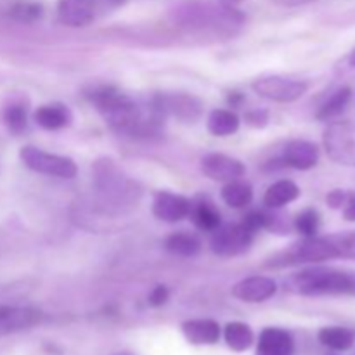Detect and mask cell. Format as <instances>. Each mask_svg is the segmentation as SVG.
<instances>
[{
    "label": "cell",
    "mask_w": 355,
    "mask_h": 355,
    "mask_svg": "<svg viewBox=\"0 0 355 355\" xmlns=\"http://www.w3.org/2000/svg\"><path fill=\"white\" fill-rule=\"evenodd\" d=\"M319 225H321V217H319V214L314 208H307V210H304L297 218H295V227H297V231L300 232V234H304L305 238L318 234Z\"/></svg>",
    "instance_id": "30"
},
{
    "label": "cell",
    "mask_w": 355,
    "mask_h": 355,
    "mask_svg": "<svg viewBox=\"0 0 355 355\" xmlns=\"http://www.w3.org/2000/svg\"><path fill=\"white\" fill-rule=\"evenodd\" d=\"M94 191L97 210L104 215L118 217L128 214L141 200V187L125 175L113 159H99L94 165Z\"/></svg>",
    "instance_id": "3"
},
{
    "label": "cell",
    "mask_w": 355,
    "mask_h": 355,
    "mask_svg": "<svg viewBox=\"0 0 355 355\" xmlns=\"http://www.w3.org/2000/svg\"><path fill=\"white\" fill-rule=\"evenodd\" d=\"M295 342L291 335L279 328H266L260 333L257 355H293Z\"/></svg>",
    "instance_id": "17"
},
{
    "label": "cell",
    "mask_w": 355,
    "mask_h": 355,
    "mask_svg": "<svg viewBox=\"0 0 355 355\" xmlns=\"http://www.w3.org/2000/svg\"><path fill=\"white\" fill-rule=\"evenodd\" d=\"M349 62H350V66H354V68H355V51L352 52V54H350V58H349Z\"/></svg>",
    "instance_id": "39"
},
{
    "label": "cell",
    "mask_w": 355,
    "mask_h": 355,
    "mask_svg": "<svg viewBox=\"0 0 355 355\" xmlns=\"http://www.w3.org/2000/svg\"><path fill=\"white\" fill-rule=\"evenodd\" d=\"M118 355H130V354H118Z\"/></svg>",
    "instance_id": "40"
},
{
    "label": "cell",
    "mask_w": 355,
    "mask_h": 355,
    "mask_svg": "<svg viewBox=\"0 0 355 355\" xmlns=\"http://www.w3.org/2000/svg\"><path fill=\"white\" fill-rule=\"evenodd\" d=\"M352 103V89L350 87H342L336 90L318 111V118L322 121H329L333 118L340 116Z\"/></svg>",
    "instance_id": "22"
},
{
    "label": "cell",
    "mask_w": 355,
    "mask_h": 355,
    "mask_svg": "<svg viewBox=\"0 0 355 355\" xmlns=\"http://www.w3.org/2000/svg\"><path fill=\"white\" fill-rule=\"evenodd\" d=\"M224 336L229 349H232L234 352H245L253 343V331L245 322H229L225 326Z\"/></svg>",
    "instance_id": "26"
},
{
    "label": "cell",
    "mask_w": 355,
    "mask_h": 355,
    "mask_svg": "<svg viewBox=\"0 0 355 355\" xmlns=\"http://www.w3.org/2000/svg\"><path fill=\"white\" fill-rule=\"evenodd\" d=\"M220 2H224V3H227V6H238V3H241L243 0H220Z\"/></svg>",
    "instance_id": "38"
},
{
    "label": "cell",
    "mask_w": 355,
    "mask_h": 355,
    "mask_svg": "<svg viewBox=\"0 0 355 355\" xmlns=\"http://www.w3.org/2000/svg\"><path fill=\"white\" fill-rule=\"evenodd\" d=\"M153 214L163 222H179L191 214V201L180 194L159 191L153 201Z\"/></svg>",
    "instance_id": "14"
},
{
    "label": "cell",
    "mask_w": 355,
    "mask_h": 355,
    "mask_svg": "<svg viewBox=\"0 0 355 355\" xmlns=\"http://www.w3.org/2000/svg\"><path fill=\"white\" fill-rule=\"evenodd\" d=\"M283 162L297 170H311L319 162V149L314 142L291 141L284 148Z\"/></svg>",
    "instance_id": "16"
},
{
    "label": "cell",
    "mask_w": 355,
    "mask_h": 355,
    "mask_svg": "<svg viewBox=\"0 0 355 355\" xmlns=\"http://www.w3.org/2000/svg\"><path fill=\"white\" fill-rule=\"evenodd\" d=\"M71 111H69L68 106H64L61 103L45 104V106L38 107V111L35 113V121L42 128H45V130H59V128H64L71 123Z\"/></svg>",
    "instance_id": "19"
},
{
    "label": "cell",
    "mask_w": 355,
    "mask_h": 355,
    "mask_svg": "<svg viewBox=\"0 0 355 355\" xmlns=\"http://www.w3.org/2000/svg\"><path fill=\"white\" fill-rule=\"evenodd\" d=\"M286 263H312L324 262V260L338 259L335 243L329 238H318V236H309L304 241L291 246L284 255Z\"/></svg>",
    "instance_id": "9"
},
{
    "label": "cell",
    "mask_w": 355,
    "mask_h": 355,
    "mask_svg": "<svg viewBox=\"0 0 355 355\" xmlns=\"http://www.w3.org/2000/svg\"><path fill=\"white\" fill-rule=\"evenodd\" d=\"M175 24L201 37H234L245 23V16L224 2L182 0L172 9Z\"/></svg>",
    "instance_id": "2"
},
{
    "label": "cell",
    "mask_w": 355,
    "mask_h": 355,
    "mask_svg": "<svg viewBox=\"0 0 355 355\" xmlns=\"http://www.w3.org/2000/svg\"><path fill=\"white\" fill-rule=\"evenodd\" d=\"M267 121H269V114H267V111L263 110L250 111V113L246 114V123H248L250 127H255V128L266 127Z\"/></svg>",
    "instance_id": "33"
},
{
    "label": "cell",
    "mask_w": 355,
    "mask_h": 355,
    "mask_svg": "<svg viewBox=\"0 0 355 355\" xmlns=\"http://www.w3.org/2000/svg\"><path fill=\"white\" fill-rule=\"evenodd\" d=\"M201 170L205 175L217 182H231V180L239 179L245 173V165L239 159L231 158V156L211 153L207 155L201 162Z\"/></svg>",
    "instance_id": "12"
},
{
    "label": "cell",
    "mask_w": 355,
    "mask_h": 355,
    "mask_svg": "<svg viewBox=\"0 0 355 355\" xmlns=\"http://www.w3.org/2000/svg\"><path fill=\"white\" fill-rule=\"evenodd\" d=\"M19 158L28 168L37 173L61 179H73L76 175V163L71 158L42 151L35 146H24L19 151Z\"/></svg>",
    "instance_id": "5"
},
{
    "label": "cell",
    "mask_w": 355,
    "mask_h": 355,
    "mask_svg": "<svg viewBox=\"0 0 355 355\" xmlns=\"http://www.w3.org/2000/svg\"><path fill=\"white\" fill-rule=\"evenodd\" d=\"M352 96H355V94H354V92H352Z\"/></svg>",
    "instance_id": "41"
},
{
    "label": "cell",
    "mask_w": 355,
    "mask_h": 355,
    "mask_svg": "<svg viewBox=\"0 0 355 355\" xmlns=\"http://www.w3.org/2000/svg\"><path fill=\"white\" fill-rule=\"evenodd\" d=\"M331 241L335 243L338 259H355V232L331 236Z\"/></svg>",
    "instance_id": "31"
},
{
    "label": "cell",
    "mask_w": 355,
    "mask_h": 355,
    "mask_svg": "<svg viewBox=\"0 0 355 355\" xmlns=\"http://www.w3.org/2000/svg\"><path fill=\"white\" fill-rule=\"evenodd\" d=\"M291 290L307 297L321 295H355V272L315 267L302 270L290 279Z\"/></svg>",
    "instance_id": "4"
},
{
    "label": "cell",
    "mask_w": 355,
    "mask_h": 355,
    "mask_svg": "<svg viewBox=\"0 0 355 355\" xmlns=\"http://www.w3.org/2000/svg\"><path fill=\"white\" fill-rule=\"evenodd\" d=\"M319 342L331 350H343L352 349L355 345V329L343 328V326H331V328H322L319 331Z\"/></svg>",
    "instance_id": "20"
},
{
    "label": "cell",
    "mask_w": 355,
    "mask_h": 355,
    "mask_svg": "<svg viewBox=\"0 0 355 355\" xmlns=\"http://www.w3.org/2000/svg\"><path fill=\"white\" fill-rule=\"evenodd\" d=\"M165 246L173 255L194 257L200 253L201 241L196 234H191V232H175L166 238Z\"/></svg>",
    "instance_id": "25"
},
{
    "label": "cell",
    "mask_w": 355,
    "mask_h": 355,
    "mask_svg": "<svg viewBox=\"0 0 355 355\" xmlns=\"http://www.w3.org/2000/svg\"><path fill=\"white\" fill-rule=\"evenodd\" d=\"M128 0H94L96 3V9L99 12V17L106 16V14L113 12V10L120 9L121 6H125Z\"/></svg>",
    "instance_id": "32"
},
{
    "label": "cell",
    "mask_w": 355,
    "mask_h": 355,
    "mask_svg": "<svg viewBox=\"0 0 355 355\" xmlns=\"http://www.w3.org/2000/svg\"><path fill=\"white\" fill-rule=\"evenodd\" d=\"M10 17L21 23H33V21L40 19L44 14V7L37 2H30V0H19L14 3L9 9Z\"/></svg>",
    "instance_id": "29"
},
{
    "label": "cell",
    "mask_w": 355,
    "mask_h": 355,
    "mask_svg": "<svg viewBox=\"0 0 355 355\" xmlns=\"http://www.w3.org/2000/svg\"><path fill=\"white\" fill-rule=\"evenodd\" d=\"M347 196H349V193H347V191L335 189L328 194L326 201H328V205L331 208H343V205H345V201H347Z\"/></svg>",
    "instance_id": "35"
},
{
    "label": "cell",
    "mask_w": 355,
    "mask_h": 355,
    "mask_svg": "<svg viewBox=\"0 0 355 355\" xmlns=\"http://www.w3.org/2000/svg\"><path fill=\"white\" fill-rule=\"evenodd\" d=\"M300 196V189L291 180H277L276 184L267 189L266 196H263V203L269 208H283L284 205L291 203Z\"/></svg>",
    "instance_id": "21"
},
{
    "label": "cell",
    "mask_w": 355,
    "mask_h": 355,
    "mask_svg": "<svg viewBox=\"0 0 355 355\" xmlns=\"http://www.w3.org/2000/svg\"><path fill=\"white\" fill-rule=\"evenodd\" d=\"M255 231L245 220L218 227L211 236V250L218 257H236L245 253L253 241Z\"/></svg>",
    "instance_id": "7"
},
{
    "label": "cell",
    "mask_w": 355,
    "mask_h": 355,
    "mask_svg": "<svg viewBox=\"0 0 355 355\" xmlns=\"http://www.w3.org/2000/svg\"><path fill=\"white\" fill-rule=\"evenodd\" d=\"M42 321V312L33 307H0V336L24 331Z\"/></svg>",
    "instance_id": "13"
},
{
    "label": "cell",
    "mask_w": 355,
    "mask_h": 355,
    "mask_svg": "<svg viewBox=\"0 0 355 355\" xmlns=\"http://www.w3.org/2000/svg\"><path fill=\"white\" fill-rule=\"evenodd\" d=\"M239 118L238 114L229 110H214L208 116V130L217 137H227L238 132Z\"/></svg>",
    "instance_id": "23"
},
{
    "label": "cell",
    "mask_w": 355,
    "mask_h": 355,
    "mask_svg": "<svg viewBox=\"0 0 355 355\" xmlns=\"http://www.w3.org/2000/svg\"><path fill=\"white\" fill-rule=\"evenodd\" d=\"M274 2L281 7H300L305 6V3L315 2V0H274Z\"/></svg>",
    "instance_id": "37"
},
{
    "label": "cell",
    "mask_w": 355,
    "mask_h": 355,
    "mask_svg": "<svg viewBox=\"0 0 355 355\" xmlns=\"http://www.w3.org/2000/svg\"><path fill=\"white\" fill-rule=\"evenodd\" d=\"M184 336L194 345H214L220 338V326L211 319H196L182 324Z\"/></svg>",
    "instance_id": "18"
},
{
    "label": "cell",
    "mask_w": 355,
    "mask_h": 355,
    "mask_svg": "<svg viewBox=\"0 0 355 355\" xmlns=\"http://www.w3.org/2000/svg\"><path fill=\"white\" fill-rule=\"evenodd\" d=\"M94 106L107 125L118 134L149 135L155 134L165 120L156 106L149 104L148 111L142 110L132 97L114 87H99L90 96Z\"/></svg>",
    "instance_id": "1"
},
{
    "label": "cell",
    "mask_w": 355,
    "mask_h": 355,
    "mask_svg": "<svg viewBox=\"0 0 355 355\" xmlns=\"http://www.w3.org/2000/svg\"><path fill=\"white\" fill-rule=\"evenodd\" d=\"M3 123L9 128V132L12 134H21V132L26 130L28 125V113L26 107L21 103H10L9 106L3 110Z\"/></svg>",
    "instance_id": "28"
},
{
    "label": "cell",
    "mask_w": 355,
    "mask_h": 355,
    "mask_svg": "<svg viewBox=\"0 0 355 355\" xmlns=\"http://www.w3.org/2000/svg\"><path fill=\"white\" fill-rule=\"evenodd\" d=\"M324 148L329 158L340 165L355 166V123L333 121L324 130Z\"/></svg>",
    "instance_id": "6"
},
{
    "label": "cell",
    "mask_w": 355,
    "mask_h": 355,
    "mask_svg": "<svg viewBox=\"0 0 355 355\" xmlns=\"http://www.w3.org/2000/svg\"><path fill=\"white\" fill-rule=\"evenodd\" d=\"M252 87L259 96L276 103H295L307 92V83L284 76H262Z\"/></svg>",
    "instance_id": "10"
},
{
    "label": "cell",
    "mask_w": 355,
    "mask_h": 355,
    "mask_svg": "<svg viewBox=\"0 0 355 355\" xmlns=\"http://www.w3.org/2000/svg\"><path fill=\"white\" fill-rule=\"evenodd\" d=\"M277 291V284L274 279L266 276H253L248 279H243L232 288V295L238 300L248 302V304H260V302L269 300Z\"/></svg>",
    "instance_id": "15"
},
{
    "label": "cell",
    "mask_w": 355,
    "mask_h": 355,
    "mask_svg": "<svg viewBox=\"0 0 355 355\" xmlns=\"http://www.w3.org/2000/svg\"><path fill=\"white\" fill-rule=\"evenodd\" d=\"M193 215L194 224L203 231H211L220 227V211L214 207L210 201H198V203L191 205V214Z\"/></svg>",
    "instance_id": "24"
},
{
    "label": "cell",
    "mask_w": 355,
    "mask_h": 355,
    "mask_svg": "<svg viewBox=\"0 0 355 355\" xmlns=\"http://www.w3.org/2000/svg\"><path fill=\"white\" fill-rule=\"evenodd\" d=\"M252 186L248 182H245V180H231L222 189V200L225 201V205H229L232 208L246 207V205L252 203Z\"/></svg>",
    "instance_id": "27"
},
{
    "label": "cell",
    "mask_w": 355,
    "mask_h": 355,
    "mask_svg": "<svg viewBox=\"0 0 355 355\" xmlns=\"http://www.w3.org/2000/svg\"><path fill=\"white\" fill-rule=\"evenodd\" d=\"M166 300H168V288L166 286H156L149 295V304L153 307H162L163 304H166Z\"/></svg>",
    "instance_id": "34"
},
{
    "label": "cell",
    "mask_w": 355,
    "mask_h": 355,
    "mask_svg": "<svg viewBox=\"0 0 355 355\" xmlns=\"http://www.w3.org/2000/svg\"><path fill=\"white\" fill-rule=\"evenodd\" d=\"M153 104L163 116H175L186 123H193L203 113V103L191 94H158Z\"/></svg>",
    "instance_id": "8"
},
{
    "label": "cell",
    "mask_w": 355,
    "mask_h": 355,
    "mask_svg": "<svg viewBox=\"0 0 355 355\" xmlns=\"http://www.w3.org/2000/svg\"><path fill=\"white\" fill-rule=\"evenodd\" d=\"M58 17L66 26L82 28L99 19V12L94 0H59Z\"/></svg>",
    "instance_id": "11"
},
{
    "label": "cell",
    "mask_w": 355,
    "mask_h": 355,
    "mask_svg": "<svg viewBox=\"0 0 355 355\" xmlns=\"http://www.w3.org/2000/svg\"><path fill=\"white\" fill-rule=\"evenodd\" d=\"M343 217L345 220L355 222V193H349L345 205H343Z\"/></svg>",
    "instance_id": "36"
}]
</instances>
